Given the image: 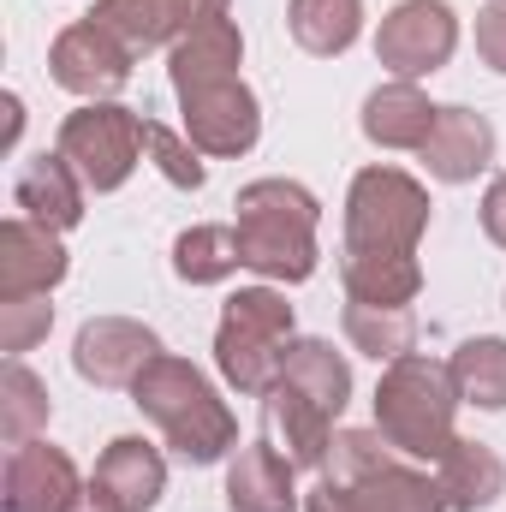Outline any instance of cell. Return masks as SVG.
<instances>
[{
    "mask_svg": "<svg viewBox=\"0 0 506 512\" xmlns=\"http://www.w3.org/2000/svg\"><path fill=\"white\" fill-rule=\"evenodd\" d=\"M292 352V304L274 286H245L227 298L221 328H215V364L239 393H268L286 370Z\"/></svg>",
    "mask_w": 506,
    "mask_h": 512,
    "instance_id": "4",
    "label": "cell"
},
{
    "mask_svg": "<svg viewBox=\"0 0 506 512\" xmlns=\"http://www.w3.org/2000/svg\"><path fill=\"white\" fill-rule=\"evenodd\" d=\"M239 251L245 268L268 274V280H310L316 274V227H322V203L298 185V179H256L239 191Z\"/></svg>",
    "mask_w": 506,
    "mask_h": 512,
    "instance_id": "2",
    "label": "cell"
},
{
    "mask_svg": "<svg viewBox=\"0 0 506 512\" xmlns=\"http://www.w3.org/2000/svg\"><path fill=\"white\" fill-rule=\"evenodd\" d=\"M131 60L137 54H131L120 36H108L96 18H78V24H66L54 36L48 78L60 90H72V96H84V102H108V96H120L131 84Z\"/></svg>",
    "mask_w": 506,
    "mask_h": 512,
    "instance_id": "8",
    "label": "cell"
},
{
    "mask_svg": "<svg viewBox=\"0 0 506 512\" xmlns=\"http://www.w3.org/2000/svg\"><path fill=\"white\" fill-rule=\"evenodd\" d=\"M286 30L304 54L334 60L364 30V0H286Z\"/></svg>",
    "mask_w": 506,
    "mask_h": 512,
    "instance_id": "22",
    "label": "cell"
},
{
    "mask_svg": "<svg viewBox=\"0 0 506 512\" xmlns=\"http://www.w3.org/2000/svg\"><path fill=\"white\" fill-rule=\"evenodd\" d=\"M298 465L280 459L268 441L239 447L227 465V507L233 512H298Z\"/></svg>",
    "mask_w": 506,
    "mask_h": 512,
    "instance_id": "19",
    "label": "cell"
},
{
    "mask_svg": "<svg viewBox=\"0 0 506 512\" xmlns=\"http://www.w3.org/2000/svg\"><path fill=\"white\" fill-rule=\"evenodd\" d=\"M429 191L399 167H364L346 191V256H417Z\"/></svg>",
    "mask_w": 506,
    "mask_h": 512,
    "instance_id": "5",
    "label": "cell"
},
{
    "mask_svg": "<svg viewBox=\"0 0 506 512\" xmlns=\"http://www.w3.org/2000/svg\"><path fill=\"white\" fill-rule=\"evenodd\" d=\"M340 280L352 304H411L423 292L417 256H346L340 251Z\"/></svg>",
    "mask_w": 506,
    "mask_h": 512,
    "instance_id": "24",
    "label": "cell"
},
{
    "mask_svg": "<svg viewBox=\"0 0 506 512\" xmlns=\"http://www.w3.org/2000/svg\"><path fill=\"white\" fill-rule=\"evenodd\" d=\"M239 60H245V36L233 18H209L185 36L167 42V78L179 96H197V90H215L227 78H239Z\"/></svg>",
    "mask_w": 506,
    "mask_h": 512,
    "instance_id": "16",
    "label": "cell"
},
{
    "mask_svg": "<svg viewBox=\"0 0 506 512\" xmlns=\"http://www.w3.org/2000/svg\"><path fill=\"white\" fill-rule=\"evenodd\" d=\"M435 120H441V108L417 84H405V78L370 90V102H364V137L376 149H423Z\"/></svg>",
    "mask_w": 506,
    "mask_h": 512,
    "instance_id": "20",
    "label": "cell"
},
{
    "mask_svg": "<svg viewBox=\"0 0 506 512\" xmlns=\"http://www.w3.org/2000/svg\"><path fill=\"white\" fill-rule=\"evenodd\" d=\"M48 411H54L48 387L36 382L18 358H6V376H0V441H6V447L36 441V435L48 429Z\"/></svg>",
    "mask_w": 506,
    "mask_h": 512,
    "instance_id": "29",
    "label": "cell"
},
{
    "mask_svg": "<svg viewBox=\"0 0 506 512\" xmlns=\"http://www.w3.org/2000/svg\"><path fill=\"white\" fill-rule=\"evenodd\" d=\"M280 376L298 387L304 399H316L328 417H340V411H346V399H352V364H346L328 340H292V352H286V370H280Z\"/></svg>",
    "mask_w": 506,
    "mask_h": 512,
    "instance_id": "23",
    "label": "cell"
},
{
    "mask_svg": "<svg viewBox=\"0 0 506 512\" xmlns=\"http://www.w3.org/2000/svg\"><path fill=\"white\" fill-rule=\"evenodd\" d=\"M161 358L155 328L131 322V316H96L78 328L72 340V370L90 387H137V376Z\"/></svg>",
    "mask_w": 506,
    "mask_h": 512,
    "instance_id": "10",
    "label": "cell"
},
{
    "mask_svg": "<svg viewBox=\"0 0 506 512\" xmlns=\"http://www.w3.org/2000/svg\"><path fill=\"white\" fill-rule=\"evenodd\" d=\"M483 233H489V239L506 251V173L489 185V191H483Z\"/></svg>",
    "mask_w": 506,
    "mask_h": 512,
    "instance_id": "35",
    "label": "cell"
},
{
    "mask_svg": "<svg viewBox=\"0 0 506 512\" xmlns=\"http://www.w3.org/2000/svg\"><path fill=\"white\" fill-rule=\"evenodd\" d=\"M84 179H78V167L54 149H42V155H30L18 173H12V209H24V221H36V227H48V233H72L78 221H84Z\"/></svg>",
    "mask_w": 506,
    "mask_h": 512,
    "instance_id": "15",
    "label": "cell"
},
{
    "mask_svg": "<svg viewBox=\"0 0 506 512\" xmlns=\"http://www.w3.org/2000/svg\"><path fill=\"white\" fill-rule=\"evenodd\" d=\"M66 245L60 233L12 215L0 227V298H36V292H54L66 280Z\"/></svg>",
    "mask_w": 506,
    "mask_h": 512,
    "instance_id": "17",
    "label": "cell"
},
{
    "mask_svg": "<svg viewBox=\"0 0 506 512\" xmlns=\"http://www.w3.org/2000/svg\"><path fill=\"white\" fill-rule=\"evenodd\" d=\"M18 126H24V102H18V96H6V149L18 143Z\"/></svg>",
    "mask_w": 506,
    "mask_h": 512,
    "instance_id": "36",
    "label": "cell"
},
{
    "mask_svg": "<svg viewBox=\"0 0 506 512\" xmlns=\"http://www.w3.org/2000/svg\"><path fill=\"white\" fill-rule=\"evenodd\" d=\"M346 340L364 358L393 364L417 346V316H411V304H352L346 298Z\"/></svg>",
    "mask_w": 506,
    "mask_h": 512,
    "instance_id": "25",
    "label": "cell"
},
{
    "mask_svg": "<svg viewBox=\"0 0 506 512\" xmlns=\"http://www.w3.org/2000/svg\"><path fill=\"white\" fill-rule=\"evenodd\" d=\"M48 328H54L48 292H36V298H0V352L6 358H24L36 340H48Z\"/></svg>",
    "mask_w": 506,
    "mask_h": 512,
    "instance_id": "31",
    "label": "cell"
},
{
    "mask_svg": "<svg viewBox=\"0 0 506 512\" xmlns=\"http://www.w3.org/2000/svg\"><path fill=\"white\" fill-rule=\"evenodd\" d=\"M84 18H96L108 36H120L131 54H149L161 42H173V0H96Z\"/></svg>",
    "mask_w": 506,
    "mask_h": 512,
    "instance_id": "28",
    "label": "cell"
},
{
    "mask_svg": "<svg viewBox=\"0 0 506 512\" xmlns=\"http://www.w3.org/2000/svg\"><path fill=\"white\" fill-rule=\"evenodd\" d=\"M179 108H185V137L203 155H251L256 137H262V108H256L245 78H227L215 90L179 96Z\"/></svg>",
    "mask_w": 506,
    "mask_h": 512,
    "instance_id": "12",
    "label": "cell"
},
{
    "mask_svg": "<svg viewBox=\"0 0 506 512\" xmlns=\"http://www.w3.org/2000/svg\"><path fill=\"white\" fill-rule=\"evenodd\" d=\"M429 179L441 185H471L489 161H495V126L477 108H441V120L429 131V143L417 149Z\"/></svg>",
    "mask_w": 506,
    "mask_h": 512,
    "instance_id": "18",
    "label": "cell"
},
{
    "mask_svg": "<svg viewBox=\"0 0 506 512\" xmlns=\"http://www.w3.org/2000/svg\"><path fill=\"white\" fill-rule=\"evenodd\" d=\"M90 489L78 483V465L48 447V441H24L6 453V477H0V507L6 512H72Z\"/></svg>",
    "mask_w": 506,
    "mask_h": 512,
    "instance_id": "11",
    "label": "cell"
},
{
    "mask_svg": "<svg viewBox=\"0 0 506 512\" xmlns=\"http://www.w3.org/2000/svg\"><path fill=\"white\" fill-rule=\"evenodd\" d=\"M262 435L298 471H322L328 465V447H334V417L280 376V382L262 393Z\"/></svg>",
    "mask_w": 506,
    "mask_h": 512,
    "instance_id": "13",
    "label": "cell"
},
{
    "mask_svg": "<svg viewBox=\"0 0 506 512\" xmlns=\"http://www.w3.org/2000/svg\"><path fill=\"white\" fill-rule=\"evenodd\" d=\"M376 465H387V435H381V429H340L322 471L340 477V483H352V477H364V471H376Z\"/></svg>",
    "mask_w": 506,
    "mask_h": 512,
    "instance_id": "32",
    "label": "cell"
},
{
    "mask_svg": "<svg viewBox=\"0 0 506 512\" xmlns=\"http://www.w3.org/2000/svg\"><path fill=\"white\" fill-rule=\"evenodd\" d=\"M227 6H233V0H173V30L185 36V30H197V24H209V18H227Z\"/></svg>",
    "mask_w": 506,
    "mask_h": 512,
    "instance_id": "34",
    "label": "cell"
},
{
    "mask_svg": "<svg viewBox=\"0 0 506 512\" xmlns=\"http://www.w3.org/2000/svg\"><path fill=\"white\" fill-rule=\"evenodd\" d=\"M239 268H245V251H239L233 227H191L173 239V274L185 286H221Z\"/></svg>",
    "mask_w": 506,
    "mask_h": 512,
    "instance_id": "26",
    "label": "cell"
},
{
    "mask_svg": "<svg viewBox=\"0 0 506 512\" xmlns=\"http://www.w3.org/2000/svg\"><path fill=\"white\" fill-rule=\"evenodd\" d=\"M441 495H447V512H489L506 495V465L495 447L483 441H453L441 459Z\"/></svg>",
    "mask_w": 506,
    "mask_h": 512,
    "instance_id": "21",
    "label": "cell"
},
{
    "mask_svg": "<svg viewBox=\"0 0 506 512\" xmlns=\"http://www.w3.org/2000/svg\"><path fill=\"white\" fill-rule=\"evenodd\" d=\"M477 54H483L489 72L506 78V0H489V6L477 12Z\"/></svg>",
    "mask_w": 506,
    "mask_h": 512,
    "instance_id": "33",
    "label": "cell"
},
{
    "mask_svg": "<svg viewBox=\"0 0 506 512\" xmlns=\"http://www.w3.org/2000/svg\"><path fill=\"white\" fill-rule=\"evenodd\" d=\"M54 149L78 167L90 191H120L143 155V120L120 102H84L78 114H66Z\"/></svg>",
    "mask_w": 506,
    "mask_h": 512,
    "instance_id": "6",
    "label": "cell"
},
{
    "mask_svg": "<svg viewBox=\"0 0 506 512\" xmlns=\"http://www.w3.org/2000/svg\"><path fill=\"white\" fill-rule=\"evenodd\" d=\"M161 495H167V459L143 435L108 441V453L96 459V477H90V501L108 512H149Z\"/></svg>",
    "mask_w": 506,
    "mask_h": 512,
    "instance_id": "14",
    "label": "cell"
},
{
    "mask_svg": "<svg viewBox=\"0 0 506 512\" xmlns=\"http://www.w3.org/2000/svg\"><path fill=\"white\" fill-rule=\"evenodd\" d=\"M447 370H453V387H459L465 405H477V411H506V340H495V334L465 340Z\"/></svg>",
    "mask_w": 506,
    "mask_h": 512,
    "instance_id": "27",
    "label": "cell"
},
{
    "mask_svg": "<svg viewBox=\"0 0 506 512\" xmlns=\"http://www.w3.org/2000/svg\"><path fill=\"white\" fill-rule=\"evenodd\" d=\"M453 417H459V387L453 370L423 358V352H405L381 370L376 387V429L387 435L393 453H411V459H441L459 435H453Z\"/></svg>",
    "mask_w": 506,
    "mask_h": 512,
    "instance_id": "3",
    "label": "cell"
},
{
    "mask_svg": "<svg viewBox=\"0 0 506 512\" xmlns=\"http://www.w3.org/2000/svg\"><path fill=\"white\" fill-rule=\"evenodd\" d=\"M143 149H149V161L161 167L167 185H179V191H197V185H203V149H197L191 137H173L167 126L143 120Z\"/></svg>",
    "mask_w": 506,
    "mask_h": 512,
    "instance_id": "30",
    "label": "cell"
},
{
    "mask_svg": "<svg viewBox=\"0 0 506 512\" xmlns=\"http://www.w3.org/2000/svg\"><path fill=\"white\" fill-rule=\"evenodd\" d=\"M453 48H459V12L447 0H399L376 30V60L405 84L441 72Z\"/></svg>",
    "mask_w": 506,
    "mask_h": 512,
    "instance_id": "7",
    "label": "cell"
},
{
    "mask_svg": "<svg viewBox=\"0 0 506 512\" xmlns=\"http://www.w3.org/2000/svg\"><path fill=\"white\" fill-rule=\"evenodd\" d=\"M131 405L167 435V447L179 453V459H191V465H215V459H227L233 447H239V423H233V411L221 405V393L209 387V376L197 370V364H185V358H173V352H161L137 387H131Z\"/></svg>",
    "mask_w": 506,
    "mask_h": 512,
    "instance_id": "1",
    "label": "cell"
},
{
    "mask_svg": "<svg viewBox=\"0 0 506 512\" xmlns=\"http://www.w3.org/2000/svg\"><path fill=\"white\" fill-rule=\"evenodd\" d=\"M304 512H447V495H441V483H429V477L387 459V465L352 477V483L322 477L304 495Z\"/></svg>",
    "mask_w": 506,
    "mask_h": 512,
    "instance_id": "9",
    "label": "cell"
}]
</instances>
